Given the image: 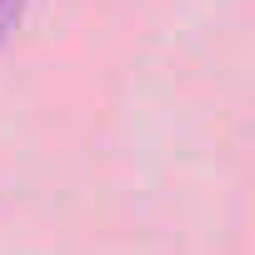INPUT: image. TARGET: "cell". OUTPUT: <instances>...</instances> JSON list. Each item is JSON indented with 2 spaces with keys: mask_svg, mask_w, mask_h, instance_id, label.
<instances>
[{
  "mask_svg": "<svg viewBox=\"0 0 255 255\" xmlns=\"http://www.w3.org/2000/svg\"><path fill=\"white\" fill-rule=\"evenodd\" d=\"M20 15H25V0H0V50H5L10 30L20 25Z\"/></svg>",
  "mask_w": 255,
  "mask_h": 255,
  "instance_id": "cell-1",
  "label": "cell"
}]
</instances>
